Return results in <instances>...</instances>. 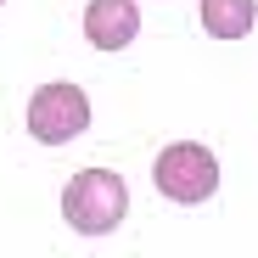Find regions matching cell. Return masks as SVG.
I'll return each mask as SVG.
<instances>
[{
  "instance_id": "obj_3",
  "label": "cell",
  "mask_w": 258,
  "mask_h": 258,
  "mask_svg": "<svg viewBox=\"0 0 258 258\" xmlns=\"http://www.w3.org/2000/svg\"><path fill=\"white\" fill-rule=\"evenodd\" d=\"M90 129V96L79 84L56 79V84H39L28 96V135L39 146H68Z\"/></svg>"
},
{
  "instance_id": "obj_4",
  "label": "cell",
  "mask_w": 258,
  "mask_h": 258,
  "mask_svg": "<svg viewBox=\"0 0 258 258\" xmlns=\"http://www.w3.org/2000/svg\"><path fill=\"white\" fill-rule=\"evenodd\" d=\"M135 34H141L135 0H90L84 6V39L96 51H123V45H135Z\"/></svg>"
},
{
  "instance_id": "obj_1",
  "label": "cell",
  "mask_w": 258,
  "mask_h": 258,
  "mask_svg": "<svg viewBox=\"0 0 258 258\" xmlns=\"http://www.w3.org/2000/svg\"><path fill=\"white\" fill-rule=\"evenodd\" d=\"M129 213V185L118 168H79V174L62 185V219L79 236H107L123 225Z\"/></svg>"
},
{
  "instance_id": "obj_5",
  "label": "cell",
  "mask_w": 258,
  "mask_h": 258,
  "mask_svg": "<svg viewBox=\"0 0 258 258\" xmlns=\"http://www.w3.org/2000/svg\"><path fill=\"white\" fill-rule=\"evenodd\" d=\"M197 17L208 39H247L258 23V0H202Z\"/></svg>"
},
{
  "instance_id": "obj_2",
  "label": "cell",
  "mask_w": 258,
  "mask_h": 258,
  "mask_svg": "<svg viewBox=\"0 0 258 258\" xmlns=\"http://www.w3.org/2000/svg\"><path fill=\"white\" fill-rule=\"evenodd\" d=\"M152 180H157V191H163L168 202L197 208V202H208L213 191H219V157H213L202 141H174V146L157 152Z\"/></svg>"
}]
</instances>
